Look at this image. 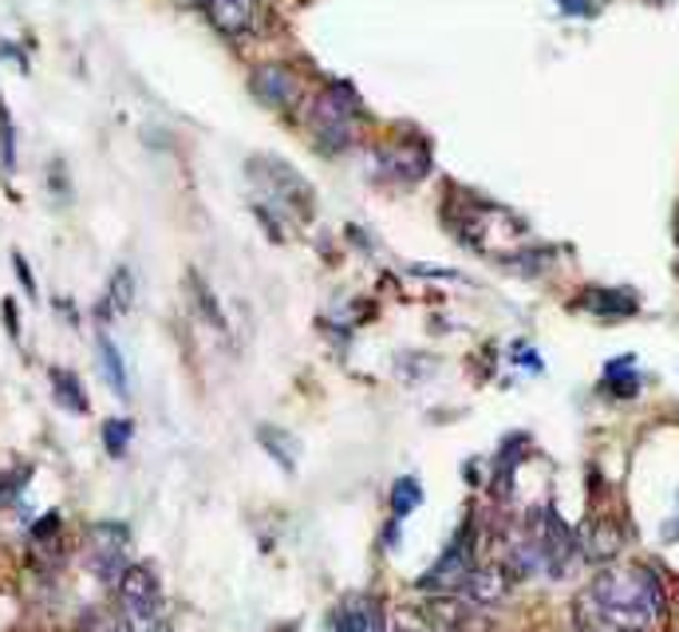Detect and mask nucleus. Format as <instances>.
Segmentation results:
<instances>
[{
  "label": "nucleus",
  "mask_w": 679,
  "mask_h": 632,
  "mask_svg": "<svg viewBox=\"0 0 679 632\" xmlns=\"http://www.w3.org/2000/svg\"><path fill=\"white\" fill-rule=\"evenodd\" d=\"M4 324H9V337L20 340V312H17V301H4Z\"/></svg>",
  "instance_id": "27"
},
{
  "label": "nucleus",
  "mask_w": 679,
  "mask_h": 632,
  "mask_svg": "<svg viewBox=\"0 0 679 632\" xmlns=\"http://www.w3.org/2000/svg\"><path fill=\"white\" fill-rule=\"evenodd\" d=\"M131 435H135V424H131V419H107V424H104L107 455H115V459H119L122 450H127V443H131Z\"/></svg>",
  "instance_id": "23"
},
{
  "label": "nucleus",
  "mask_w": 679,
  "mask_h": 632,
  "mask_svg": "<svg viewBox=\"0 0 679 632\" xmlns=\"http://www.w3.org/2000/svg\"><path fill=\"white\" fill-rule=\"evenodd\" d=\"M190 289H194V296H198V309H201V317H206L209 324H218V329H226V317H222L218 301H214V293H209V289H206V281H201L198 273H190Z\"/></svg>",
  "instance_id": "24"
},
{
  "label": "nucleus",
  "mask_w": 679,
  "mask_h": 632,
  "mask_svg": "<svg viewBox=\"0 0 679 632\" xmlns=\"http://www.w3.org/2000/svg\"><path fill=\"white\" fill-rule=\"evenodd\" d=\"M12 265H17V278H20V285H24V293L36 296V281H32V269H28L24 253H12Z\"/></svg>",
  "instance_id": "25"
},
{
  "label": "nucleus",
  "mask_w": 679,
  "mask_h": 632,
  "mask_svg": "<svg viewBox=\"0 0 679 632\" xmlns=\"http://www.w3.org/2000/svg\"><path fill=\"white\" fill-rule=\"evenodd\" d=\"M0 166L4 171L17 166V130H12V115L4 107V99H0Z\"/></svg>",
  "instance_id": "22"
},
{
  "label": "nucleus",
  "mask_w": 679,
  "mask_h": 632,
  "mask_svg": "<svg viewBox=\"0 0 679 632\" xmlns=\"http://www.w3.org/2000/svg\"><path fill=\"white\" fill-rule=\"evenodd\" d=\"M668 616V590L648 565H612L581 590L577 632H656Z\"/></svg>",
  "instance_id": "1"
},
{
  "label": "nucleus",
  "mask_w": 679,
  "mask_h": 632,
  "mask_svg": "<svg viewBox=\"0 0 679 632\" xmlns=\"http://www.w3.org/2000/svg\"><path fill=\"white\" fill-rule=\"evenodd\" d=\"M308 135L316 139V147L324 155H340V150H348L360 135V99L352 87L344 84H332L324 87L321 96L308 104Z\"/></svg>",
  "instance_id": "2"
},
{
  "label": "nucleus",
  "mask_w": 679,
  "mask_h": 632,
  "mask_svg": "<svg viewBox=\"0 0 679 632\" xmlns=\"http://www.w3.org/2000/svg\"><path fill=\"white\" fill-rule=\"evenodd\" d=\"M99 364H104V376L107 383H111V391H119V396H127V364H122L119 348H115V340L107 337V332H99Z\"/></svg>",
  "instance_id": "18"
},
{
  "label": "nucleus",
  "mask_w": 679,
  "mask_h": 632,
  "mask_svg": "<svg viewBox=\"0 0 679 632\" xmlns=\"http://www.w3.org/2000/svg\"><path fill=\"white\" fill-rule=\"evenodd\" d=\"M525 455V435H510L498 450V463H494V490H502V498L514 490V470Z\"/></svg>",
  "instance_id": "15"
},
{
  "label": "nucleus",
  "mask_w": 679,
  "mask_h": 632,
  "mask_svg": "<svg viewBox=\"0 0 679 632\" xmlns=\"http://www.w3.org/2000/svg\"><path fill=\"white\" fill-rule=\"evenodd\" d=\"M186 4H198V9H201V4H206V0H186Z\"/></svg>",
  "instance_id": "28"
},
{
  "label": "nucleus",
  "mask_w": 679,
  "mask_h": 632,
  "mask_svg": "<svg viewBox=\"0 0 679 632\" xmlns=\"http://www.w3.org/2000/svg\"><path fill=\"white\" fill-rule=\"evenodd\" d=\"M91 570L104 585L119 590L122 573L131 570L127 562V526L119 522H104V526H91Z\"/></svg>",
  "instance_id": "7"
},
{
  "label": "nucleus",
  "mask_w": 679,
  "mask_h": 632,
  "mask_svg": "<svg viewBox=\"0 0 679 632\" xmlns=\"http://www.w3.org/2000/svg\"><path fill=\"white\" fill-rule=\"evenodd\" d=\"M249 174L253 183L262 186L269 194V202H277L281 210H288L296 217L313 214V191H308L305 178L288 163H281V158H249Z\"/></svg>",
  "instance_id": "4"
},
{
  "label": "nucleus",
  "mask_w": 679,
  "mask_h": 632,
  "mask_svg": "<svg viewBox=\"0 0 679 632\" xmlns=\"http://www.w3.org/2000/svg\"><path fill=\"white\" fill-rule=\"evenodd\" d=\"M474 529L462 526L459 537H454L451 546L443 550V557H439L435 565H431L423 577H419V590L423 593H439V597H451V593H462L466 590V581H471V573L479 570L474 565Z\"/></svg>",
  "instance_id": "5"
},
{
  "label": "nucleus",
  "mask_w": 679,
  "mask_h": 632,
  "mask_svg": "<svg viewBox=\"0 0 679 632\" xmlns=\"http://www.w3.org/2000/svg\"><path fill=\"white\" fill-rule=\"evenodd\" d=\"M510 581H514V573L505 570V562L479 565V570L471 573V581H466V590H462V601H471V605H479V609H494L498 601H505V593H510Z\"/></svg>",
  "instance_id": "10"
},
{
  "label": "nucleus",
  "mask_w": 679,
  "mask_h": 632,
  "mask_svg": "<svg viewBox=\"0 0 679 632\" xmlns=\"http://www.w3.org/2000/svg\"><path fill=\"white\" fill-rule=\"evenodd\" d=\"M249 87L265 107L285 115H293L301 107V99H305V84H301V76L288 64H262V68H253Z\"/></svg>",
  "instance_id": "6"
},
{
  "label": "nucleus",
  "mask_w": 679,
  "mask_h": 632,
  "mask_svg": "<svg viewBox=\"0 0 679 632\" xmlns=\"http://www.w3.org/2000/svg\"><path fill=\"white\" fill-rule=\"evenodd\" d=\"M604 391L617 399H632L636 391H640V376L632 372V356L612 360V364L604 368Z\"/></svg>",
  "instance_id": "17"
},
{
  "label": "nucleus",
  "mask_w": 679,
  "mask_h": 632,
  "mask_svg": "<svg viewBox=\"0 0 679 632\" xmlns=\"http://www.w3.org/2000/svg\"><path fill=\"white\" fill-rule=\"evenodd\" d=\"M111 632H166L163 585L150 565H131L119 581V621Z\"/></svg>",
  "instance_id": "3"
},
{
  "label": "nucleus",
  "mask_w": 679,
  "mask_h": 632,
  "mask_svg": "<svg viewBox=\"0 0 679 632\" xmlns=\"http://www.w3.org/2000/svg\"><path fill=\"white\" fill-rule=\"evenodd\" d=\"M581 309L597 312V317H632L636 296L624 293V289H589L581 296Z\"/></svg>",
  "instance_id": "14"
},
{
  "label": "nucleus",
  "mask_w": 679,
  "mask_h": 632,
  "mask_svg": "<svg viewBox=\"0 0 679 632\" xmlns=\"http://www.w3.org/2000/svg\"><path fill=\"white\" fill-rule=\"evenodd\" d=\"M52 391H56V399H60V408L76 411V416H83V411H88L83 383H79L71 372H63V368H52Z\"/></svg>",
  "instance_id": "19"
},
{
  "label": "nucleus",
  "mask_w": 679,
  "mask_h": 632,
  "mask_svg": "<svg viewBox=\"0 0 679 632\" xmlns=\"http://www.w3.org/2000/svg\"><path fill=\"white\" fill-rule=\"evenodd\" d=\"M135 304V278H131V269H115L111 273V285H107V296L99 301V321L104 317H111V312H127Z\"/></svg>",
  "instance_id": "16"
},
{
  "label": "nucleus",
  "mask_w": 679,
  "mask_h": 632,
  "mask_svg": "<svg viewBox=\"0 0 679 632\" xmlns=\"http://www.w3.org/2000/svg\"><path fill=\"white\" fill-rule=\"evenodd\" d=\"M328 632H387V624L375 601L352 597V601H340V605L332 609Z\"/></svg>",
  "instance_id": "11"
},
{
  "label": "nucleus",
  "mask_w": 679,
  "mask_h": 632,
  "mask_svg": "<svg viewBox=\"0 0 679 632\" xmlns=\"http://www.w3.org/2000/svg\"><path fill=\"white\" fill-rule=\"evenodd\" d=\"M201 9H206L209 25L229 40H245V36H257L265 28L262 0H206Z\"/></svg>",
  "instance_id": "8"
},
{
  "label": "nucleus",
  "mask_w": 679,
  "mask_h": 632,
  "mask_svg": "<svg viewBox=\"0 0 679 632\" xmlns=\"http://www.w3.org/2000/svg\"><path fill=\"white\" fill-rule=\"evenodd\" d=\"M419 503H423V486H419L415 478H400V483L392 486V511H395V518H407V514H415Z\"/></svg>",
  "instance_id": "21"
},
{
  "label": "nucleus",
  "mask_w": 679,
  "mask_h": 632,
  "mask_svg": "<svg viewBox=\"0 0 679 632\" xmlns=\"http://www.w3.org/2000/svg\"><path fill=\"white\" fill-rule=\"evenodd\" d=\"M257 439H262V447L269 450V455L281 463V467H285V470H296V443L288 439L285 431H277V427H262V431H257Z\"/></svg>",
  "instance_id": "20"
},
{
  "label": "nucleus",
  "mask_w": 679,
  "mask_h": 632,
  "mask_svg": "<svg viewBox=\"0 0 679 632\" xmlns=\"http://www.w3.org/2000/svg\"><path fill=\"white\" fill-rule=\"evenodd\" d=\"M577 546L584 550L589 562H612L620 554V546H624V534H620V526L612 518H592L577 537Z\"/></svg>",
  "instance_id": "12"
},
{
  "label": "nucleus",
  "mask_w": 679,
  "mask_h": 632,
  "mask_svg": "<svg viewBox=\"0 0 679 632\" xmlns=\"http://www.w3.org/2000/svg\"><path fill=\"white\" fill-rule=\"evenodd\" d=\"M538 534H541V550H545V570L549 577H561L565 565L573 562V550H577V534L561 522V514L553 506L538 514Z\"/></svg>",
  "instance_id": "9"
},
{
  "label": "nucleus",
  "mask_w": 679,
  "mask_h": 632,
  "mask_svg": "<svg viewBox=\"0 0 679 632\" xmlns=\"http://www.w3.org/2000/svg\"><path fill=\"white\" fill-rule=\"evenodd\" d=\"M380 171H384L387 178H395V183H403V178H407V183H419V178H427L431 158L415 147H384L380 150Z\"/></svg>",
  "instance_id": "13"
},
{
  "label": "nucleus",
  "mask_w": 679,
  "mask_h": 632,
  "mask_svg": "<svg viewBox=\"0 0 679 632\" xmlns=\"http://www.w3.org/2000/svg\"><path fill=\"white\" fill-rule=\"evenodd\" d=\"M558 9L565 17H592V0H558Z\"/></svg>",
  "instance_id": "26"
}]
</instances>
